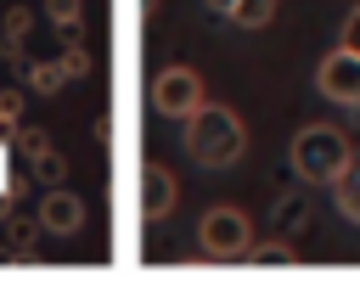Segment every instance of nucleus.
I'll list each match as a JSON object with an SVG mask.
<instances>
[{
	"label": "nucleus",
	"mask_w": 360,
	"mask_h": 298,
	"mask_svg": "<svg viewBox=\"0 0 360 298\" xmlns=\"http://www.w3.org/2000/svg\"><path fill=\"white\" fill-rule=\"evenodd\" d=\"M248 247H253V225L242 208H231V202L202 208V219H197V253L202 259L231 264V259H248Z\"/></svg>",
	"instance_id": "nucleus-3"
},
{
	"label": "nucleus",
	"mask_w": 360,
	"mask_h": 298,
	"mask_svg": "<svg viewBox=\"0 0 360 298\" xmlns=\"http://www.w3.org/2000/svg\"><path fill=\"white\" fill-rule=\"evenodd\" d=\"M45 236H62V242H73L79 231H84V197H73L68 186H45V197H39V219H34Z\"/></svg>",
	"instance_id": "nucleus-6"
},
{
	"label": "nucleus",
	"mask_w": 360,
	"mask_h": 298,
	"mask_svg": "<svg viewBox=\"0 0 360 298\" xmlns=\"http://www.w3.org/2000/svg\"><path fill=\"white\" fill-rule=\"evenodd\" d=\"M315 90L332 107H360V51H349V45L326 51L315 67Z\"/></svg>",
	"instance_id": "nucleus-5"
},
{
	"label": "nucleus",
	"mask_w": 360,
	"mask_h": 298,
	"mask_svg": "<svg viewBox=\"0 0 360 298\" xmlns=\"http://www.w3.org/2000/svg\"><path fill=\"white\" fill-rule=\"evenodd\" d=\"M287 163L304 186H338L354 169V141L338 124H304L287 146Z\"/></svg>",
	"instance_id": "nucleus-2"
},
{
	"label": "nucleus",
	"mask_w": 360,
	"mask_h": 298,
	"mask_svg": "<svg viewBox=\"0 0 360 298\" xmlns=\"http://www.w3.org/2000/svg\"><path fill=\"white\" fill-rule=\"evenodd\" d=\"M56 62H62V73H68V79H84V73H90V67H96V62H90V51H84V39H79V34H73V39H62V51H56Z\"/></svg>",
	"instance_id": "nucleus-16"
},
{
	"label": "nucleus",
	"mask_w": 360,
	"mask_h": 298,
	"mask_svg": "<svg viewBox=\"0 0 360 298\" xmlns=\"http://www.w3.org/2000/svg\"><path fill=\"white\" fill-rule=\"evenodd\" d=\"M338 45H349V51H360V0H354V11L343 17V39Z\"/></svg>",
	"instance_id": "nucleus-17"
},
{
	"label": "nucleus",
	"mask_w": 360,
	"mask_h": 298,
	"mask_svg": "<svg viewBox=\"0 0 360 298\" xmlns=\"http://www.w3.org/2000/svg\"><path fill=\"white\" fill-rule=\"evenodd\" d=\"M28 96H62V84H68V73H62V62L51 56V62H28Z\"/></svg>",
	"instance_id": "nucleus-10"
},
{
	"label": "nucleus",
	"mask_w": 360,
	"mask_h": 298,
	"mask_svg": "<svg viewBox=\"0 0 360 298\" xmlns=\"http://www.w3.org/2000/svg\"><path fill=\"white\" fill-rule=\"evenodd\" d=\"M0 219H11V186H0Z\"/></svg>",
	"instance_id": "nucleus-18"
},
{
	"label": "nucleus",
	"mask_w": 360,
	"mask_h": 298,
	"mask_svg": "<svg viewBox=\"0 0 360 298\" xmlns=\"http://www.w3.org/2000/svg\"><path fill=\"white\" fill-rule=\"evenodd\" d=\"M174 197H180V180H174L163 163H146V169H141V219H146V225L169 219V214H174Z\"/></svg>",
	"instance_id": "nucleus-7"
},
{
	"label": "nucleus",
	"mask_w": 360,
	"mask_h": 298,
	"mask_svg": "<svg viewBox=\"0 0 360 298\" xmlns=\"http://www.w3.org/2000/svg\"><path fill=\"white\" fill-rule=\"evenodd\" d=\"M332 197H338V214L360 225V157H354V169H349V174L332 186Z\"/></svg>",
	"instance_id": "nucleus-15"
},
{
	"label": "nucleus",
	"mask_w": 360,
	"mask_h": 298,
	"mask_svg": "<svg viewBox=\"0 0 360 298\" xmlns=\"http://www.w3.org/2000/svg\"><path fill=\"white\" fill-rule=\"evenodd\" d=\"M0 259H6V264H34V259H39L34 225H22V219H6V247H0Z\"/></svg>",
	"instance_id": "nucleus-9"
},
{
	"label": "nucleus",
	"mask_w": 360,
	"mask_h": 298,
	"mask_svg": "<svg viewBox=\"0 0 360 298\" xmlns=\"http://www.w3.org/2000/svg\"><path fill=\"white\" fill-rule=\"evenodd\" d=\"M309 214H315V202H309L304 186L281 191V197L270 202V236H292V242H298V231H309Z\"/></svg>",
	"instance_id": "nucleus-8"
},
{
	"label": "nucleus",
	"mask_w": 360,
	"mask_h": 298,
	"mask_svg": "<svg viewBox=\"0 0 360 298\" xmlns=\"http://www.w3.org/2000/svg\"><path fill=\"white\" fill-rule=\"evenodd\" d=\"M45 22H51L62 39H73V34L84 28V0H45Z\"/></svg>",
	"instance_id": "nucleus-12"
},
{
	"label": "nucleus",
	"mask_w": 360,
	"mask_h": 298,
	"mask_svg": "<svg viewBox=\"0 0 360 298\" xmlns=\"http://www.w3.org/2000/svg\"><path fill=\"white\" fill-rule=\"evenodd\" d=\"M28 169H34V180H39V186H62V180H68V157H62L51 141H45L39 152H28Z\"/></svg>",
	"instance_id": "nucleus-11"
},
{
	"label": "nucleus",
	"mask_w": 360,
	"mask_h": 298,
	"mask_svg": "<svg viewBox=\"0 0 360 298\" xmlns=\"http://www.w3.org/2000/svg\"><path fill=\"white\" fill-rule=\"evenodd\" d=\"M180 146H186V157H191L197 169H231V163H242V152H248V124H242L231 107L202 101V107L180 124Z\"/></svg>",
	"instance_id": "nucleus-1"
},
{
	"label": "nucleus",
	"mask_w": 360,
	"mask_h": 298,
	"mask_svg": "<svg viewBox=\"0 0 360 298\" xmlns=\"http://www.w3.org/2000/svg\"><path fill=\"white\" fill-rule=\"evenodd\" d=\"M231 6H236V0H208V11H219V17H231Z\"/></svg>",
	"instance_id": "nucleus-19"
},
{
	"label": "nucleus",
	"mask_w": 360,
	"mask_h": 298,
	"mask_svg": "<svg viewBox=\"0 0 360 298\" xmlns=\"http://www.w3.org/2000/svg\"><path fill=\"white\" fill-rule=\"evenodd\" d=\"M292 259H298L292 236H270V242H253L248 247V264H292Z\"/></svg>",
	"instance_id": "nucleus-14"
},
{
	"label": "nucleus",
	"mask_w": 360,
	"mask_h": 298,
	"mask_svg": "<svg viewBox=\"0 0 360 298\" xmlns=\"http://www.w3.org/2000/svg\"><path fill=\"white\" fill-rule=\"evenodd\" d=\"M225 22H236V28H270L276 22V0H236Z\"/></svg>",
	"instance_id": "nucleus-13"
},
{
	"label": "nucleus",
	"mask_w": 360,
	"mask_h": 298,
	"mask_svg": "<svg viewBox=\"0 0 360 298\" xmlns=\"http://www.w3.org/2000/svg\"><path fill=\"white\" fill-rule=\"evenodd\" d=\"M202 101H208V90H202L197 67H186V62H174V67H163V73L152 79V112H158V118L186 124Z\"/></svg>",
	"instance_id": "nucleus-4"
}]
</instances>
